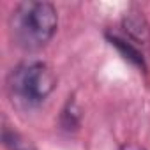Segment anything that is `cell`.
<instances>
[{
  "instance_id": "5",
  "label": "cell",
  "mask_w": 150,
  "mask_h": 150,
  "mask_svg": "<svg viewBox=\"0 0 150 150\" xmlns=\"http://www.w3.org/2000/svg\"><path fill=\"white\" fill-rule=\"evenodd\" d=\"M2 139L9 150H37L28 139H25L20 132L13 131L9 125H4L2 129Z\"/></svg>"
},
{
  "instance_id": "1",
  "label": "cell",
  "mask_w": 150,
  "mask_h": 150,
  "mask_svg": "<svg viewBox=\"0 0 150 150\" xmlns=\"http://www.w3.org/2000/svg\"><path fill=\"white\" fill-rule=\"evenodd\" d=\"M58 28V14L50 2H28L18 4L9 16V34L13 42L25 50L35 51L44 48Z\"/></svg>"
},
{
  "instance_id": "4",
  "label": "cell",
  "mask_w": 150,
  "mask_h": 150,
  "mask_svg": "<svg viewBox=\"0 0 150 150\" xmlns=\"http://www.w3.org/2000/svg\"><path fill=\"white\" fill-rule=\"evenodd\" d=\"M124 28H125V37L132 41L134 44H145L148 41V25L143 20V16H127L124 20Z\"/></svg>"
},
{
  "instance_id": "7",
  "label": "cell",
  "mask_w": 150,
  "mask_h": 150,
  "mask_svg": "<svg viewBox=\"0 0 150 150\" xmlns=\"http://www.w3.org/2000/svg\"><path fill=\"white\" fill-rule=\"evenodd\" d=\"M122 150H143V148H139V146H134V145H125Z\"/></svg>"
},
{
  "instance_id": "6",
  "label": "cell",
  "mask_w": 150,
  "mask_h": 150,
  "mask_svg": "<svg viewBox=\"0 0 150 150\" xmlns=\"http://www.w3.org/2000/svg\"><path fill=\"white\" fill-rule=\"evenodd\" d=\"M60 122H62V127L71 131V129H76L80 125V111L76 108L72 101H69L62 111V117H60Z\"/></svg>"
},
{
  "instance_id": "3",
  "label": "cell",
  "mask_w": 150,
  "mask_h": 150,
  "mask_svg": "<svg viewBox=\"0 0 150 150\" xmlns=\"http://www.w3.org/2000/svg\"><path fill=\"white\" fill-rule=\"evenodd\" d=\"M106 37H108V41L124 55V58H127L129 62H132L136 67L145 69V58H143V53H141V50L138 48V44H134V42L129 41L125 35H120V34H117V32H108Z\"/></svg>"
},
{
  "instance_id": "2",
  "label": "cell",
  "mask_w": 150,
  "mask_h": 150,
  "mask_svg": "<svg viewBox=\"0 0 150 150\" xmlns=\"http://www.w3.org/2000/svg\"><path fill=\"white\" fill-rule=\"evenodd\" d=\"M13 104L32 110L41 106L57 87V76L51 67L41 60H30L16 65L6 81Z\"/></svg>"
}]
</instances>
